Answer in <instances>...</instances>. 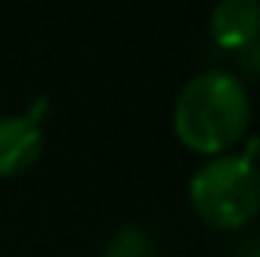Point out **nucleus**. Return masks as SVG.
Masks as SVG:
<instances>
[{
	"label": "nucleus",
	"instance_id": "1",
	"mask_svg": "<svg viewBox=\"0 0 260 257\" xmlns=\"http://www.w3.org/2000/svg\"><path fill=\"white\" fill-rule=\"evenodd\" d=\"M251 127V97L242 79L227 70L194 76L173 109V130L185 148L203 157L227 154Z\"/></svg>",
	"mask_w": 260,
	"mask_h": 257
},
{
	"label": "nucleus",
	"instance_id": "2",
	"mask_svg": "<svg viewBox=\"0 0 260 257\" xmlns=\"http://www.w3.org/2000/svg\"><path fill=\"white\" fill-rule=\"evenodd\" d=\"M191 206L215 230H239L260 212V167L245 154H215L191 179Z\"/></svg>",
	"mask_w": 260,
	"mask_h": 257
},
{
	"label": "nucleus",
	"instance_id": "3",
	"mask_svg": "<svg viewBox=\"0 0 260 257\" xmlns=\"http://www.w3.org/2000/svg\"><path fill=\"white\" fill-rule=\"evenodd\" d=\"M43 154V127L27 115L0 118V179L27 173Z\"/></svg>",
	"mask_w": 260,
	"mask_h": 257
},
{
	"label": "nucleus",
	"instance_id": "4",
	"mask_svg": "<svg viewBox=\"0 0 260 257\" xmlns=\"http://www.w3.org/2000/svg\"><path fill=\"white\" fill-rule=\"evenodd\" d=\"M209 30L218 49L236 55L260 37V0H218Z\"/></svg>",
	"mask_w": 260,
	"mask_h": 257
},
{
	"label": "nucleus",
	"instance_id": "5",
	"mask_svg": "<svg viewBox=\"0 0 260 257\" xmlns=\"http://www.w3.org/2000/svg\"><path fill=\"white\" fill-rule=\"evenodd\" d=\"M103 257H154V242H151V236L142 227L130 224V227H121L109 239Z\"/></svg>",
	"mask_w": 260,
	"mask_h": 257
},
{
	"label": "nucleus",
	"instance_id": "6",
	"mask_svg": "<svg viewBox=\"0 0 260 257\" xmlns=\"http://www.w3.org/2000/svg\"><path fill=\"white\" fill-rule=\"evenodd\" d=\"M236 61H239V67H242V73L260 79V37L254 40V43H248L245 49L236 52Z\"/></svg>",
	"mask_w": 260,
	"mask_h": 257
},
{
	"label": "nucleus",
	"instance_id": "7",
	"mask_svg": "<svg viewBox=\"0 0 260 257\" xmlns=\"http://www.w3.org/2000/svg\"><path fill=\"white\" fill-rule=\"evenodd\" d=\"M239 257H260V239L248 242V245L242 248V254H239Z\"/></svg>",
	"mask_w": 260,
	"mask_h": 257
}]
</instances>
